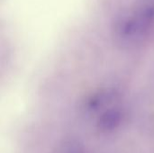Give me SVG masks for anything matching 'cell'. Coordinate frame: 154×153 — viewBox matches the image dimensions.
Masks as SVG:
<instances>
[{
  "label": "cell",
  "instance_id": "6da1fadb",
  "mask_svg": "<svg viewBox=\"0 0 154 153\" xmlns=\"http://www.w3.org/2000/svg\"><path fill=\"white\" fill-rule=\"evenodd\" d=\"M154 25V0H137L116 24V38L124 44L142 42Z\"/></svg>",
  "mask_w": 154,
  "mask_h": 153
}]
</instances>
